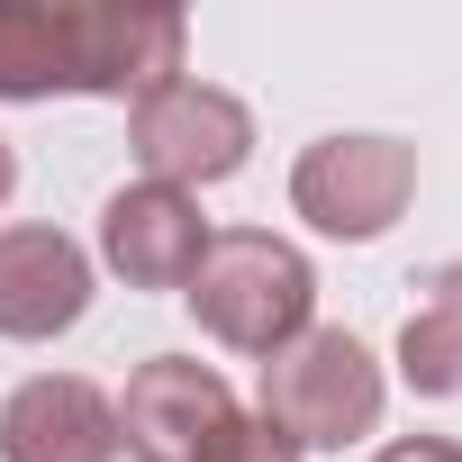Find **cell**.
<instances>
[{"label": "cell", "mask_w": 462, "mask_h": 462, "mask_svg": "<svg viewBox=\"0 0 462 462\" xmlns=\"http://www.w3.org/2000/svg\"><path fill=\"white\" fill-rule=\"evenodd\" d=\"M100 263L64 236V226H0V336L10 345H55L91 318Z\"/></svg>", "instance_id": "obj_7"}, {"label": "cell", "mask_w": 462, "mask_h": 462, "mask_svg": "<svg viewBox=\"0 0 462 462\" xmlns=\"http://www.w3.org/2000/svg\"><path fill=\"white\" fill-rule=\"evenodd\" d=\"M417 199V145L408 136H318L291 163V208L336 245H372Z\"/></svg>", "instance_id": "obj_5"}, {"label": "cell", "mask_w": 462, "mask_h": 462, "mask_svg": "<svg viewBox=\"0 0 462 462\" xmlns=\"http://www.w3.org/2000/svg\"><path fill=\"white\" fill-rule=\"evenodd\" d=\"M172 0H0V100H145L181 82Z\"/></svg>", "instance_id": "obj_1"}, {"label": "cell", "mask_w": 462, "mask_h": 462, "mask_svg": "<svg viewBox=\"0 0 462 462\" xmlns=\"http://www.w3.org/2000/svg\"><path fill=\"white\" fill-rule=\"evenodd\" d=\"M0 462H118V399L82 372H28L0 399Z\"/></svg>", "instance_id": "obj_9"}, {"label": "cell", "mask_w": 462, "mask_h": 462, "mask_svg": "<svg viewBox=\"0 0 462 462\" xmlns=\"http://www.w3.org/2000/svg\"><path fill=\"white\" fill-rule=\"evenodd\" d=\"M19 190V154H10V136H0V199Z\"/></svg>", "instance_id": "obj_13"}, {"label": "cell", "mask_w": 462, "mask_h": 462, "mask_svg": "<svg viewBox=\"0 0 462 462\" xmlns=\"http://www.w3.org/2000/svg\"><path fill=\"white\" fill-rule=\"evenodd\" d=\"M399 381L417 399H462V263L426 273V300L399 327Z\"/></svg>", "instance_id": "obj_10"}, {"label": "cell", "mask_w": 462, "mask_h": 462, "mask_svg": "<svg viewBox=\"0 0 462 462\" xmlns=\"http://www.w3.org/2000/svg\"><path fill=\"white\" fill-rule=\"evenodd\" d=\"M217 226L199 217L190 190H163V181H127L100 199V263L127 282V291H190L199 254H208Z\"/></svg>", "instance_id": "obj_8"}, {"label": "cell", "mask_w": 462, "mask_h": 462, "mask_svg": "<svg viewBox=\"0 0 462 462\" xmlns=\"http://www.w3.org/2000/svg\"><path fill=\"white\" fill-rule=\"evenodd\" d=\"M127 154H136L145 181L199 199V190L236 181V172L254 163V109H245L236 91L181 73V82H163V91H145V100L127 109Z\"/></svg>", "instance_id": "obj_4"}, {"label": "cell", "mask_w": 462, "mask_h": 462, "mask_svg": "<svg viewBox=\"0 0 462 462\" xmlns=\"http://www.w3.org/2000/svg\"><path fill=\"white\" fill-rule=\"evenodd\" d=\"M372 462H462V444L453 435H390Z\"/></svg>", "instance_id": "obj_12"}, {"label": "cell", "mask_w": 462, "mask_h": 462, "mask_svg": "<svg viewBox=\"0 0 462 462\" xmlns=\"http://www.w3.org/2000/svg\"><path fill=\"white\" fill-rule=\"evenodd\" d=\"M390 408V372L354 327H309L300 345H282L263 363V426L309 462V453H345L381 426Z\"/></svg>", "instance_id": "obj_3"}, {"label": "cell", "mask_w": 462, "mask_h": 462, "mask_svg": "<svg viewBox=\"0 0 462 462\" xmlns=\"http://www.w3.org/2000/svg\"><path fill=\"white\" fill-rule=\"evenodd\" d=\"M236 417L245 408H236V390H226L217 363L154 354L118 390V453H136V462H208V444L236 426Z\"/></svg>", "instance_id": "obj_6"}, {"label": "cell", "mask_w": 462, "mask_h": 462, "mask_svg": "<svg viewBox=\"0 0 462 462\" xmlns=\"http://www.w3.org/2000/svg\"><path fill=\"white\" fill-rule=\"evenodd\" d=\"M208 462H300V453H291V444H282L263 417H236V426L208 444Z\"/></svg>", "instance_id": "obj_11"}, {"label": "cell", "mask_w": 462, "mask_h": 462, "mask_svg": "<svg viewBox=\"0 0 462 462\" xmlns=\"http://www.w3.org/2000/svg\"><path fill=\"white\" fill-rule=\"evenodd\" d=\"M181 300H190L199 336H217L245 363H273L282 345H300L318 327V263L273 226H217Z\"/></svg>", "instance_id": "obj_2"}]
</instances>
